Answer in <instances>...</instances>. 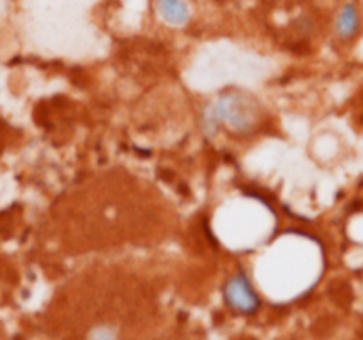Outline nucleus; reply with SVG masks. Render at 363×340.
<instances>
[{
  "label": "nucleus",
  "mask_w": 363,
  "mask_h": 340,
  "mask_svg": "<svg viewBox=\"0 0 363 340\" xmlns=\"http://www.w3.org/2000/svg\"><path fill=\"white\" fill-rule=\"evenodd\" d=\"M215 106L222 124H229L238 133L252 131L261 119V108H259L257 101L252 99L250 96H245L243 92H225L223 96H220Z\"/></svg>",
  "instance_id": "f257e3e1"
},
{
  "label": "nucleus",
  "mask_w": 363,
  "mask_h": 340,
  "mask_svg": "<svg viewBox=\"0 0 363 340\" xmlns=\"http://www.w3.org/2000/svg\"><path fill=\"white\" fill-rule=\"evenodd\" d=\"M223 300L227 307L238 314L250 315L261 308V298L245 271L236 273L227 280L223 285Z\"/></svg>",
  "instance_id": "f03ea898"
},
{
  "label": "nucleus",
  "mask_w": 363,
  "mask_h": 340,
  "mask_svg": "<svg viewBox=\"0 0 363 340\" xmlns=\"http://www.w3.org/2000/svg\"><path fill=\"white\" fill-rule=\"evenodd\" d=\"M156 9L163 21L183 27L191 20V7L186 0H156Z\"/></svg>",
  "instance_id": "7ed1b4c3"
},
{
  "label": "nucleus",
  "mask_w": 363,
  "mask_h": 340,
  "mask_svg": "<svg viewBox=\"0 0 363 340\" xmlns=\"http://www.w3.org/2000/svg\"><path fill=\"white\" fill-rule=\"evenodd\" d=\"M362 28V16L360 11H358L357 4L347 2L346 6L340 9L339 18H337L335 30L337 35L344 41H350V39H354L358 35Z\"/></svg>",
  "instance_id": "20e7f679"
},
{
  "label": "nucleus",
  "mask_w": 363,
  "mask_h": 340,
  "mask_svg": "<svg viewBox=\"0 0 363 340\" xmlns=\"http://www.w3.org/2000/svg\"><path fill=\"white\" fill-rule=\"evenodd\" d=\"M220 126H222V119H220L215 103H213V105L206 106L204 113H202V131H204L206 137L213 138L218 133Z\"/></svg>",
  "instance_id": "39448f33"
},
{
  "label": "nucleus",
  "mask_w": 363,
  "mask_h": 340,
  "mask_svg": "<svg viewBox=\"0 0 363 340\" xmlns=\"http://www.w3.org/2000/svg\"><path fill=\"white\" fill-rule=\"evenodd\" d=\"M91 340H119L117 329L112 326H99L92 332Z\"/></svg>",
  "instance_id": "423d86ee"
}]
</instances>
